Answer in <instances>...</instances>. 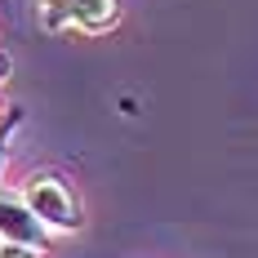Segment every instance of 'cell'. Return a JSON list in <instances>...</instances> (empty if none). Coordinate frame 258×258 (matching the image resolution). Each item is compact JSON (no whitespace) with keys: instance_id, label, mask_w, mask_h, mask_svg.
I'll list each match as a JSON object with an SVG mask.
<instances>
[{"instance_id":"ba28073f","label":"cell","mask_w":258,"mask_h":258,"mask_svg":"<svg viewBox=\"0 0 258 258\" xmlns=\"http://www.w3.org/2000/svg\"><path fill=\"white\" fill-rule=\"evenodd\" d=\"M0 120H5V103H0Z\"/></svg>"},{"instance_id":"5b68a950","label":"cell","mask_w":258,"mask_h":258,"mask_svg":"<svg viewBox=\"0 0 258 258\" xmlns=\"http://www.w3.org/2000/svg\"><path fill=\"white\" fill-rule=\"evenodd\" d=\"M67 5H72V0H40V23L49 27V31H62V14H67Z\"/></svg>"},{"instance_id":"6da1fadb","label":"cell","mask_w":258,"mask_h":258,"mask_svg":"<svg viewBox=\"0 0 258 258\" xmlns=\"http://www.w3.org/2000/svg\"><path fill=\"white\" fill-rule=\"evenodd\" d=\"M23 201L49 232H80V205L58 174H31L23 187Z\"/></svg>"},{"instance_id":"7a4b0ae2","label":"cell","mask_w":258,"mask_h":258,"mask_svg":"<svg viewBox=\"0 0 258 258\" xmlns=\"http://www.w3.org/2000/svg\"><path fill=\"white\" fill-rule=\"evenodd\" d=\"M0 240L27 245L36 254L49 245V227L31 214V205L23 201V191H9V187H0Z\"/></svg>"},{"instance_id":"8992f818","label":"cell","mask_w":258,"mask_h":258,"mask_svg":"<svg viewBox=\"0 0 258 258\" xmlns=\"http://www.w3.org/2000/svg\"><path fill=\"white\" fill-rule=\"evenodd\" d=\"M0 258H36V249H27V245H14V240H0Z\"/></svg>"},{"instance_id":"277c9868","label":"cell","mask_w":258,"mask_h":258,"mask_svg":"<svg viewBox=\"0 0 258 258\" xmlns=\"http://www.w3.org/2000/svg\"><path fill=\"white\" fill-rule=\"evenodd\" d=\"M18 125H23V111H18V107H9V111H5V120H0V174H5V160H9V143H14Z\"/></svg>"},{"instance_id":"52a82bcc","label":"cell","mask_w":258,"mask_h":258,"mask_svg":"<svg viewBox=\"0 0 258 258\" xmlns=\"http://www.w3.org/2000/svg\"><path fill=\"white\" fill-rule=\"evenodd\" d=\"M9 72H14V58H9V53L0 49V85H5V80H9Z\"/></svg>"},{"instance_id":"3957f363","label":"cell","mask_w":258,"mask_h":258,"mask_svg":"<svg viewBox=\"0 0 258 258\" xmlns=\"http://www.w3.org/2000/svg\"><path fill=\"white\" fill-rule=\"evenodd\" d=\"M62 23L76 27V31H89V36L111 31L120 23V0H72L67 14H62Z\"/></svg>"}]
</instances>
